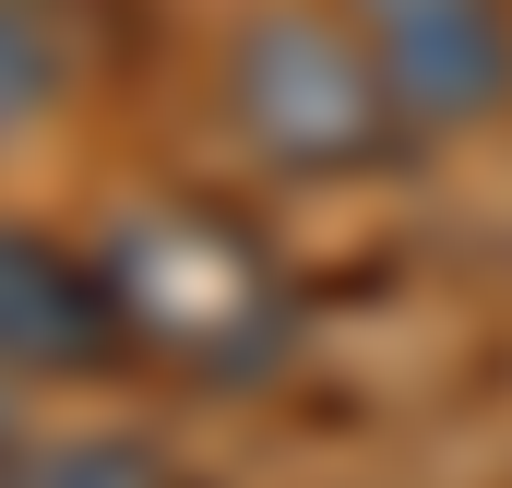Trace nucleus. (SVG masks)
<instances>
[{"instance_id":"nucleus-6","label":"nucleus","mask_w":512,"mask_h":488,"mask_svg":"<svg viewBox=\"0 0 512 488\" xmlns=\"http://www.w3.org/2000/svg\"><path fill=\"white\" fill-rule=\"evenodd\" d=\"M60 84H72V48H60V24L36 12V0H0V143H24V131L60 108Z\"/></svg>"},{"instance_id":"nucleus-1","label":"nucleus","mask_w":512,"mask_h":488,"mask_svg":"<svg viewBox=\"0 0 512 488\" xmlns=\"http://www.w3.org/2000/svg\"><path fill=\"white\" fill-rule=\"evenodd\" d=\"M108 286L131 310V358L179 369L203 393H251L262 369L298 346V274L251 215L203 203V191H155L108 227Z\"/></svg>"},{"instance_id":"nucleus-4","label":"nucleus","mask_w":512,"mask_h":488,"mask_svg":"<svg viewBox=\"0 0 512 488\" xmlns=\"http://www.w3.org/2000/svg\"><path fill=\"white\" fill-rule=\"evenodd\" d=\"M120 358H131V310L108 286V250L0 227V369L12 381H96Z\"/></svg>"},{"instance_id":"nucleus-2","label":"nucleus","mask_w":512,"mask_h":488,"mask_svg":"<svg viewBox=\"0 0 512 488\" xmlns=\"http://www.w3.org/2000/svg\"><path fill=\"white\" fill-rule=\"evenodd\" d=\"M215 96L274 179H346L405 143V108H393L358 12H310V0H262L215 60Z\"/></svg>"},{"instance_id":"nucleus-5","label":"nucleus","mask_w":512,"mask_h":488,"mask_svg":"<svg viewBox=\"0 0 512 488\" xmlns=\"http://www.w3.org/2000/svg\"><path fill=\"white\" fill-rule=\"evenodd\" d=\"M0 488H203V477L143 429H60V441H12Z\"/></svg>"},{"instance_id":"nucleus-3","label":"nucleus","mask_w":512,"mask_h":488,"mask_svg":"<svg viewBox=\"0 0 512 488\" xmlns=\"http://www.w3.org/2000/svg\"><path fill=\"white\" fill-rule=\"evenodd\" d=\"M405 131H489L512 108V0H346Z\"/></svg>"},{"instance_id":"nucleus-7","label":"nucleus","mask_w":512,"mask_h":488,"mask_svg":"<svg viewBox=\"0 0 512 488\" xmlns=\"http://www.w3.org/2000/svg\"><path fill=\"white\" fill-rule=\"evenodd\" d=\"M0 381H12V369H0ZM0 465H12V393H0Z\"/></svg>"}]
</instances>
